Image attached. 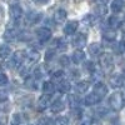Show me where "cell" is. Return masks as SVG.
<instances>
[{
	"mask_svg": "<svg viewBox=\"0 0 125 125\" xmlns=\"http://www.w3.org/2000/svg\"><path fill=\"white\" fill-rule=\"evenodd\" d=\"M100 68L103 69V71L105 73V74H110L114 69V61H113V58L111 55L109 54H103L100 55Z\"/></svg>",
	"mask_w": 125,
	"mask_h": 125,
	"instance_id": "6da1fadb",
	"label": "cell"
},
{
	"mask_svg": "<svg viewBox=\"0 0 125 125\" xmlns=\"http://www.w3.org/2000/svg\"><path fill=\"white\" fill-rule=\"evenodd\" d=\"M109 104L110 106L114 109V110H120L124 108V104H125V100H124V96L121 93H114L113 95L110 96L109 99Z\"/></svg>",
	"mask_w": 125,
	"mask_h": 125,
	"instance_id": "7a4b0ae2",
	"label": "cell"
},
{
	"mask_svg": "<svg viewBox=\"0 0 125 125\" xmlns=\"http://www.w3.org/2000/svg\"><path fill=\"white\" fill-rule=\"evenodd\" d=\"M25 60V51L24 50H18L16 53L13 55L11 61L9 62V68H18V66H21V64Z\"/></svg>",
	"mask_w": 125,
	"mask_h": 125,
	"instance_id": "3957f363",
	"label": "cell"
},
{
	"mask_svg": "<svg viewBox=\"0 0 125 125\" xmlns=\"http://www.w3.org/2000/svg\"><path fill=\"white\" fill-rule=\"evenodd\" d=\"M9 15L13 21H19L23 18V9L19 4H11L9 8Z\"/></svg>",
	"mask_w": 125,
	"mask_h": 125,
	"instance_id": "277c9868",
	"label": "cell"
},
{
	"mask_svg": "<svg viewBox=\"0 0 125 125\" xmlns=\"http://www.w3.org/2000/svg\"><path fill=\"white\" fill-rule=\"evenodd\" d=\"M41 13H38L35 10H31L29 11L26 15H25V21L26 24H30V25H34V24H38L40 20H41Z\"/></svg>",
	"mask_w": 125,
	"mask_h": 125,
	"instance_id": "5b68a950",
	"label": "cell"
},
{
	"mask_svg": "<svg viewBox=\"0 0 125 125\" xmlns=\"http://www.w3.org/2000/svg\"><path fill=\"white\" fill-rule=\"evenodd\" d=\"M35 34H36V38L39 39V41H41V43H45V41H48V40L51 38V31H50V29L44 28V26L36 29Z\"/></svg>",
	"mask_w": 125,
	"mask_h": 125,
	"instance_id": "8992f818",
	"label": "cell"
},
{
	"mask_svg": "<svg viewBox=\"0 0 125 125\" xmlns=\"http://www.w3.org/2000/svg\"><path fill=\"white\" fill-rule=\"evenodd\" d=\"M93 93L95 94V95H96L98 98L103 99L104 96L106 95V93H108V88H106V85L104 84V83H96V84L94 85V90H93Z\"/></svg>",
	"mask_w": 125,
	"mask_h": 125,
	"instance_id": "52a82bcc",
	"label": "cell"
},
{
	"mask_svg": "<svg viewBox=\"0 0 125 125\" xmlns=\"http://www.w3.org/2000/svg\"><path fill=\"white\" fill-rule=\"evenodd\" d=\"M25 51V59L29 60V62H36L40 58V54H39V51L34 48H29Z\"/></svg>",
	"mask_w": 125,
	"mask_h": 125,
	"instance_id": "ba28073f",
	"label": "cell"
},
{
	"mask_svg": "<svg viewBox=\"0 0 125 125\" xmlns=\"http://www.w3.org/2000/svg\"><path fill=\"white\" fill-rule=\"evenodd\" d=\"M66 16H68V14H66V11H65L64 9H58L54 13V16H53L54 23L58 24V25L62 24L66 20Z\"/></svg>",
	"mask_w": 125,
	"mask_h": 125,
	"instance_id": "9c48e42d",
	"label": "cell"
},
{
	"mask_svg": "<svg viewBox=\"0 0 125 125\" xmlns=\"http://www.w3.org/2000/svg\"><path fill=\"white\" fill-rule=\"evenodd\" d=\"M79 28V21L78 20H71L64 26V34L65 35H73Z\"/></svg>",
	"mask_w": 125,
	"mask_h": 125,
	"instance_id": "30bf717a",
	"label": "cell"
},
{
	"mask_svg": "<svg viewBox=\"0 0 125 125\" xmlns=\"http://www.w3.org/2000/svg\"><path fill=\"white\" fill-rule=\"evenodd\" d=\"M86 43H88V39H86V35H85V34H78V35L74 38V40H73V44H74V46L79 48V50H80L81 48H84V46L86 45Z\"/></svg>",
	"mask_w": 125,
	"mask_h": 125,
	"instance_id": "8fae6325",
	"label": "cell"
},
{
	"mask_svg": "<svg viewBox=\"0 0 125 125\" xmlns=\"http://www.w3.org/2000/svg\"><path fill=\"white\" fill-rule=\"evenodd\" d=\"M18 34L19 33H16V30L13 29V28L6 29L5 33H4V40L6 43H13V41H15L18 39Z\"/></svg>",
	"mask_w": 125,
	"mask_h": 125,
	"instance_id": "7c38bea8",
	"label": "cell"
},
{
	"mask_svg": "<svg viewBox=\"0 0 125 125\" xmlns=\"http://www.w3.org/2000/svg\"><path fill=\"white\" fill-rule=\"evenodd\" d=\"M110 86L114 89H118V88H123L124 86V78L121 75H113L110 78Z\"/></svg>",
	"mask_w": 125,
	"mask_h": 125,
	"instance_id": "4fadbf2b",
	"label": "cell"
},
{
	"mask_svg": "<svg viewBox=\"0 0 125 125\" xmlns=\"http://www.w3.org/2000/svg\"><path fill=\"white\" fill-rule=\"evenodd\" d=\"M89 86H90V83L86 81V80H83V81H79L75 84L74 89H75V93L76 94H84L89 90Z\"/></svg>",
	"mask_w": 125,
	"mask_h": 125,
	"instance_id": "5bb4252c",
	"label": "cell"
},
{
	"mask_svg": "<svg viewBox=\"0 0 125 125\" xmlns=\"http://www.w3.org/2000/svg\"><path fill=\"white\" fill-rule=\"evenodd\" d=\"M56 90V86L53 81H45L44 83V85H43V93H44V95L46 96H51L53 94L55 93Z\"/></svg>",
	"mask_w": 125,
	"mask_h": 125,
	"instance_id": "9a60e30c",
	"label": "cell"
},
{
	"mask_svg": "<svg viewBox=\"0 0 125 125\" xmlns=\"http://www.w3.org/2000/svg\"><path fill=\"white\" fill-rule=\"evenodd\" d=\"M64 109H65V104H64V101L60 100V99L55 100V101L50 105V110L53 111L54 114H59V113H61L62 110H64Z\"/></svg>",
	"mask_w": 125,
	"mask_h": 125,
	"instance_id": "2e32d148",
	"label": "cell"
},
{
	"mask_svg": "<svg viewBox=\"0 0 125 125\" xmlns=\"http://www.w3.org/2000/svg\"><path fill=\"white\" fill-rule=\"evenodd\" d=\"M88 50H89V54H90L91 56H100V55H101V51H103L101 45L98 44V43L90 44L89 48H88Z\"/></svg>",
	"mask_w": 125,
	"mask_h": 125,
	"instance_id": "e0dca14e",
	"label": "cell"
},
{
	"mask_svg": "<svg viewBox=\"0 0 125 125\" xmlns=\"http://www.w3.org/2000/svg\"><path fill=\"white\" fill-rule=\"evenodd\" d=\"M103 38L106 41H114L116 39V31L114 29H110V28L104 29L103 30Z\"/></svg>",
	"mask_w": 125,
	"mask_h": 125,
	"instance_id": "ac0fdd59",
	"label": "cell"
},
{
	"mask_svg": "<svg viewBox=\"0 0 125 125\" xmlns=\"http://www.w3.org/2000/svg\"><path fill=\"white\" fill-rule=\"evenodd\" d=\"M49 106H50V96H46V95L40 96V99L38 101V109L40 111H43V110H45Z\"/></svg>",
	"mask_w": 125,
	"mask_h": 125,
	"instance_id": "d6986e66",
	"label": "cell"
},
{
	"mask_svg": "<svg viewBox=\"0 0 125 125\" xmlns=\"http://www.w3.org/2000/svg\"><path fill=\"white\" fill-rule=\"evenodd\" d=\"M84 59H85V53L83 50H75L71 55V60L75 64H80L81 61H84Z\"/></svg>",
	"mask_w": 125,
	"mask_h": 125,
	"instance_id": "ffe728a7",
	"label": "cell"
},
{
	"mask_svg": "<svg viewBox=\"0 0 125 125\" xmlns=\"http://www.w3.org/2000/svg\"><path fill=\"white\" fill-rule=\"evenodd\" d=\"M100 100H101L100 98H98L94 93H91V94H89V95H86L84 103H85V105H88V106H93V105H96Z\"/></svg>",
	"mask_w": 125,
	"mask_h": 125,
	"instance_id": "44dd1931",
	"label": "cell"
},
{
	"mask_svg": "<svg viewBox=\"0 0 125 125\" xmlns=\"http://www.w3.org/2000/svg\"><path fill=\"white\" fill-rule=\"evenodd\" d=\"M124 5H125L124 0H113L111 4H110V8L114 13H120L124 9Z\"/></svg>",
	"mask_w": 125,
	"mask_h": 125,
	"instance_id": "7402d4cb",
	"label": "cell"
},
{
	"mask_svg": "<svg viewBox=\"0 0 125 125\" xmlns=\"http://www.w3.org/2000/svg\"><path fill=\"white\" fill-rule=\"evenodd\" d=\"M70 89H71L70 81H68V80H62V81L58 83V90H59L60 93L66 94V93H69V91H70Z\"/></svg>",
	"mask_w": 125,
	"mask_h": 125,
	"instance_id": "603a6c76",
	"label": "cell"
},
{
	"mask_svg": "<svg viewBox=\"0 0 125 125\" xmlns=\"http://www.w3.org/2000/svg\"><path fill=\"white\" fill-rule=\"evenodd\" d=\"M36 78H34V76H28V78H25V80H24V85L28 88V89H33V90H35V89H38V86H36Z\"/></svg>",
	"mask_w": 125,
	"mask_h": 125,
	"instance_id": "cb8c5ba5",
	"label": "cell"
},
{
	"mask_svg": "<svg viewBox=\"0 0 125 125\" xmlns=\"http://www.w3.org/2000/svg\"><path fill=\"white\" fill-rule=\"evenodd\" d=\"M10 54H11V49L8 45H0V58L6 59L8 56H10Z\"/></svg>",
	"mask_w": 125,
	"mask_h": 125,
	"instance_id": "d4e9b609",
	"label": "cell"
},
{
	"mask_svg": "<svg viewBox=\"0 0 125 125\" xmlns=\"http://www.w3.org/2000/svg\"><path fill=\"white\" fill-rule=\"evenodd\" d=\"M69 104H70V106H71L73 109L80 108V106H79V105H80V100H79V98H78L76 95H70V96H69Z\"/></svg>",
	"mask_w": 125,
	"mask_h": 125,
	"instance_id": "484cf974",
	"label": "cell"
},
{
	"mask_svg": "<svg viewBox=\"0 0 125 125\" xmlns=\"http://www.w3.org/2000/svg\"><path fill=\"white\" fill-rule=\"evenodd\" d=\"M108 24H109V26H108V28L114 29V30H115L116 28H120V21H119V19H118L116 16H111V18L109 19Z\"/></svg>",
	"mask_w": 125,
	"mask_h": 125,
	"instance_id": "4316f807",
	"label": "cell"
},
{
	"mask_svg": "<svg viewBox=\"0 0 125 125\" xmlns=\"http://www.w3.org/2000/svg\"><path fill=\"white\" fill-rule=\"evenodd\" d=\"M95 14H96L98 16L105 15V14H106V6H105V5H103V4L96 5V8H95Z\"/></svg>",
	"mask_w": 125,
	"mask_h": 125,
	"instance_id": "83f0119b",
	"label": "cell"
},
{
	"mask_svg": "<svg viewBox=\"0 0 125 125\" xmlns=\"http://www.w3.org/2000/svg\"><path fill=\"white\" fill-rule=\"evenodd\" d=\"M64 75L65 74H64V71H62V70H56L54 74H53V79L56 80L58 83H60V81L64 80Z\"/></svg>",
	"mask_w": 125,
	"mask_h": 125,
	"instance_id": "f1b7e54d",
	"label": "cell"
},
{
	"mask_svg": "<svg viewBox=\"0 0 125 125\" xmlns=\"http://www.w3.org/2000/svg\"><path fill=\"white\" fill-rule=\"evenodd\" d=\"M54 125H69V119L66 116H59L55 119Z\"/></svg>",
	"mask_w": 125,
	"mask_h": 125,
	"instance_id": "f546056e",
	"label": "cell"
},
{
	"mask_svg": "<svg viewBox=\"0 0 125 125\" xmlns=\"http://www.w3.org/2000/svg\"><path fill=\"white\" fill-rule=\"evenodd\" d=\"M114 49H115V51L118 54L125 53V41H120V43H118L115 46H114Z\"/></svg>",
	"mask_w": 125,
	"mask_h": 125,
	"instance_id": "4dcf8cb0",
	"label": "cell"
},
{
	"mask_svg": "<svg viewBox=\"0 0 125 125\" xmlns=\"http://www.w3.org/2000/svg\"><path fill=\"white\" fill-rule=\"evenodd\" d=\"M84 69L89 73V74H93V73L95 71V65H94L93 61H86L85 65H84Z\"/></svg>",
	"mask_w": 125,
	"mask_h": 125,
	"instance_id": "1f68e13d",
	"label": "cell"
},
{
	"mask_svg": "<svg viewBox=\"0 0 125 125\" xmlns=\"http://www.w3.org/2000/svg\"><path fill=\"white\" fill-rule=\"evenodd\" d=\"M21 123H23V116L20 114H14L11 125H21Z\"/></svg>",
	"mask_w": 125,
	"mask_h": 125,
	"instance_id": "d6a6232c",
	"label": "cell"
},
{
	"mask_svg": "<svg viewBox=\"0 0 125 125\" xmlns=\"http://www.w3.org/2000/svg\"><path fill=\"white\" fill-rule=\"evenodd\" d=\"M59 64H60L61 66H69V65H70V59H69L66 55H62V56H60V59H59Z\"/></svg>",
	"mask_w": 125,
	"mask_h": 125,
	"instance_id": "836d02e7",
	"label": "cell"
},
{
	"mask_svg": "<svg viewBox=\"0 0 125 125\" xmlns=\"http://www.w3.org/2000/svg\"><path fill=\"white\" fill-rule=\"evenodd\" d=\"M18 39L23 40V41H26V40H30L31 36H30L29 33H26V31H20V33L18 34Z\"/></svg>",
	"mask_w": 125,
	"mask_h": 125,
	"instance_id": "e575fe53",
	"label": "cell"
},
{
	"mask_svg": "<svg viewBox=\"0 0 125 125\" xmlns=\"http://www.w3.org/2000/svg\"><path fill=\"white\" fill-rule=\"evenodd\" d=\"M55 56V50L54 49H49L45 54V61H49V60H53Z\"/></svg>",
	"mask_w": 125,
	"mask_h": 125,
	"instance_id": "d590c367",
	"label": "cell"
},
{
	"mask_svg": "<svg viewBox=\"0 0 125 125\" xmlns=\"http://www.w3.org/2000/svg\"><path fill=\"white\" fill-rule=\"evenodd\" d=\"M8 98H9L8 91H6V90H0V103L6 101V100H8Z\"/></svg>",
	"mask_w": 125,
	"mask_h": 125,
	"instance_id": "8d00e7d4",
	"label": "cell"
},
{
	"mask_svg": "<svg viewBox=\"0 0 125 125\" xmlns=\"http://www.w3.org/2000/svg\"><path fill=\"white\" fill-rule=\"evenodd\" d=\"M8 76L5 75V74H0V86H4V85H6L8 84Z\"/></svg>",
	"mask_w": 125,
	"mask_h": 125,
	"instance_id": "74e56055",
	"label": "cell"
},
{
	"mask_svg": "<svg viewBox=\"0 0 125 125\" xmlns=\"http://www.w3.org/2000/svg\"><path fill=\"white\" fill-rule=\"evenodd\" d=\"M84 23H85L88 26H91V25H93V23H94V16H91V15L85 16V19H84Z\"/></svg>",
	"mask_w": 125,
	"mask_h": 125,
	"instance_id": "f35d334b",
	"label": "cell"
},
{
	"mask_svg": "<svg viewBox=\"0 0 125 125\" xmlns=\"http://www.w3.org/2000/svg\"><path fill=\"white\" fill-rule=\"evenodd\" d=\"M58 49L59 50H65L66 49V43L64 40H61V39L58 40Z\"/></svg>",
	"mask_w": 125,
	"mask_h": 125,
	"instance_id": "ab89813d",
	"label": "cell"
},
{
	"mask_svg": "<svg viewBox=\"0 0 125 125\" xmlns=\"http://www.w3.org/2000/svg\"><path fill=\"white\" fill-rule=\"evenodd\" d=\"M35 1L38 3V4H40V5H45V4H48L50 0H35Z\"/></svg>",
	"mask_w": 125,
	"mask_h": 125,
	"instance_id": "60d3db41",
	"label": "cell"
},
{
	"mask_svg": "<svg viewBox=\"0 0 125 125\" xmlns=\"http://www.w3.org/2000/svg\"><path fill=\"white\" fill-rule=\"evenodd\" d=\"M1 19H3V9L0 8V21H1Z\"/></svg>",
	"mask_w": 125,
	"mask_h": 125,
	"instance_id": "b9f144b4",
	"label": "cell"
},
{
	"mask_svg": "<svg viewBox=\"0 0 125 125\" xmlns=\"http://www.w3.org/2000/svg\"><path fill=\"white\" fill-rule=\"evenodd\" d=\"M81 125H91V123H90V121H84Z\"/></svg>",
	"mask_w": 125,
	"mask_h": 125,
	"instance_id": "7bdbcfd3",
	"label": "cell"
},
{
	"mask_svg": "<svg viewBox=\"0 0 125 125\" xmlns=\"http://www.w3.org/2000/svg\"><path fill=\"white\" fill-rule=\"evenodd\" d=\"M121 76H123V78H124V79H125V70H124V71H123V75H121Z\"/></svg>",
	"mask_w": 125,
	"mask_h": 125,
	"instance_id": "ee69618b",
	"label": "cell"
},
{
	"mask_svg": "<svg viewBox=\"0 0 125 125\" xmlns=\"http://www.w3.org/2000/svg\"><path fill=\"white\" fill-rule=\"evenodd\" d=\"M75 1H81V0H75Z\"/></svg>",
	"mask_w": 125,
	"mask_h": 125,
	"instance_id": "f6af8a7d",
	"label": "cell"
},
{
	"mask_svg": "<svg viewBox=\"0 0 125 125\" xmlns=\"http://www.w3.org/2000/svg\"><path fill=\"white\" fill-rule=\"evenodd\" d=\"M124 21H125V15H124Z\"/></svg>",
	"mask_w": 125,
	"mask_h": 125,
	"instance_id": "bcb514c9",
	"label": "cell"
},
{
	"mask_svg": "<svg viewBox=\"0 0 125 125\" xmlns=\"http://www.w3.org/2000/svg\"><path fill=\"white\" fill-rule=\"evenodd\" d=\"M0 125H3V124H0Z\"/></svg>",
	"mask_w": 125,
	"mask_h": 125,
	"instance_id": "7dc6e473",
	"label": "cell"
}]
</instances>
